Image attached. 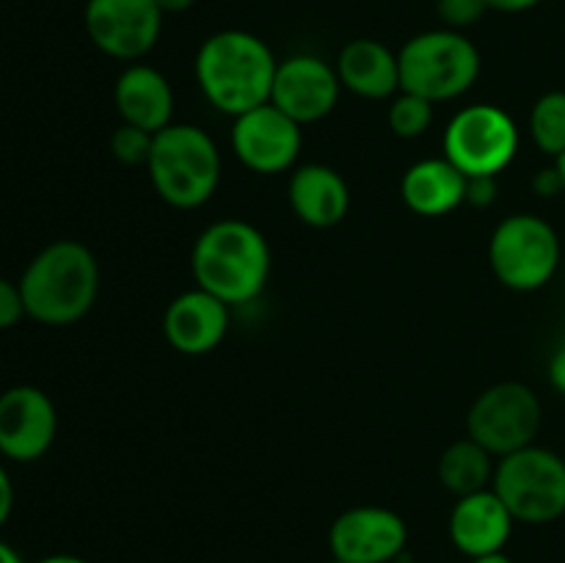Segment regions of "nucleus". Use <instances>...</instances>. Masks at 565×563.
Returning a JSON list of instances; mask_svg holds the SVG:
<instances>
[{"label":"nucleus","mask_w":565,"mask_h":563,"mask_svg":"<svg viewBox=\"0 0 565 563\" xmlns=\"http://www.w3.org/2000/svg\"><path fill=\"white\" fill-rule=\"evenodd\" d=\"M276 66L274 50L257 33L241 28H226L204 39L193 61L207 103L232 119L270 103Z\"/></svg>","instance_id":"obj_1"},{"label":"nucleus","mask_w":565,"mask_h":563,"mask_svg":"<svg viewBox=\"0 0 565 563\" xmlns=\"http://www.w3.org/2000/svg\"><path fill=\"white\" fill-rule=\"evenodd\" d=\"M17 285L28 318L44 326H72L97 301V257L81 241H55L28 263Z\"/></svg>","instance_id":"obj_2"},{"label":"nucleus","mask_w":565,"mask_h":563,"mask_svg":"<svg viewBox=\"0 0 565 563\" xmlns=\"http://www.w3.org/2000/svg\"><path fill=\"white\" fill-rule=\"evenodd\" d=\"M191 268L196 287L213 293L230 307L248 304L268 285L270 246L248 221L221 219L196 237Z\"/></svg>","instance_id":"obj_3"},{"label":"nucleus","mask_w":565,"mask_h":563,"mask_svg":"<svg viewBox=\"0 0 565 563\" xmlns=\"http://www.w3.org/2000/svg\"><path fill=\"white\" fill-rule=\"evenodd\" d=\"M147 171L166 204L177 210H196L218 191L221 152L202 127L171 121L166 130L154 132Z\"/></svg>","instance_id":"obj_4"},{"label":"nucleus","mask_w":565,"mask_h":563,"mask_svg":"<svg viewBox=\"0 0 565 563\" xmlns=\"http://www.w3.org/2000/svg\"><path fill=\"white\" fill-rule=\"evenodd\" d=\"M401 64V92L419 94L430 103H447L478 83L483 59L463 31L436 28L408 39L397 50Z\"/></svg>","instance_id":"obj_5"},{"label":"nucleus","mask_w":565,"mask_h":563,"mask_svg":"<svg viewBox=\"0 0 565 563\" xmlns=\"http://www.w3.org/2000/svg\"><path fill=\"white\" fill-rule=\"evenodd\" d=\"M491 489L516 522H555L565 513V458L539 445L522 447L497 461Z\"/></svg>","instance_id":"obj_6"},{"label":"nucleus","mask_w":565,"mask_h":563,"mask_svg":"<svg viewBox=\"0 0 565 563\" xmlns=\"http://www.w3.org/2000/svg\"><path fill=\"white\" fill-rule=\"evenodd\" d=\"M489 263L497 279L511 290H541L561 268V237L541 215L513 213L491 232Z\"/></svg>","instance_id":"obj_7"},{"label":"nucleus","mask_w":565,"mask_h":563,"mask_svg":"<svg viewBox=\"0 0 565 563\" xmlns=\"http://www.w3.org/2000/svg\"><path fill=\"white\" fill-rule=\"evenodd\" d=\"M516 152L519 127L500 105H467L445 127V158L467 177H500Z\"/></svg>","instance_id":"obj_8"},{"label":"nucleus","mask_w":565,"mask_h":563,"mask_svg":"<svg viewBox=\"0 0 565 563\" xmlns=\"http://www.w3.org/2000/svg\"><path fill=\"white\" fill-rule=\"evenodd\" d=\"M541 431V401L522 381H500L475 397L467 434L494 458L535 445Z\"/></svg>","instance_id":"obj_9"},{"label":"nucleus","mask_w":565,"mask_h":563,"mask_svg":"<svg viewBox=\"0 0 565 563\" xmlns=\"http://www.w3.org/2000/svg\"><path fill=\"white\" fill-rule=\"evenodd\" d=\"M158 0H86L83 25L99 53L116 61H141L163 31Z\"/></svg>","instance_id":"obj_10"},{"label":"nucleus","mask_w":565,"mask_h":563,"mask_svg":"<svg viewBox=\"0 0 565 563\" xmlns=\"http://www.w3.org/2000/svg\"><path fill=\"white\" fill-rule=\"evenodd\" d=\"M230 141L246 169L270 177L296 166L303 147V127L274 103H265L235 116Z\"/></svg>","instance_id":"obj_11"},{"label":"nucleus","mask_w":565,"mask_h":563,"mask_svg":"<svg viewBox=\"0 0 565 563\" xmlns=\"http://www.w3.org/2000/svg\"><path fill=\"white\" fill-rule=\"evenodd\" d=\"M408 524L384 506H353L329 528L331 557L342 563H392L403 557Z\"/></svg>","instance_id":"obj_12"},{"label":"nucleus","mask_w":565,"mask_h":563,"mask_svg":"<svg viewBox=\"0 0 565 563\" xmlns=\"http://www.w3.org/2000/svg\"><path fill=\"white\" fill-rule=\"evenodd\" d=\"M342 83L334 66L312 53H296L279 61L270 88V103L307 127L337 108Z\"/></svg>","instance_id":"obj_13"},{"label":"nucleus","mask_w":565,"mask_h":563,"mask_svg":"<svg viewBox=\"0 0 565 563\" xmlns=\"http://www.w3.org/2000/svg\"><path fill=\"white\" fill-rule=\"evenodd\" d=\"M58 412L39 386L17 384L0 395V456L11 461H36L53 447Z\"/></svg>","instance_id":"obj_14"},{"label":"nucleus","mask_w":565,"mask_h":563,"mask_svg":"<svg viewBox=\"0 0 565 563\" xmlns=\"http://www.w3.org/2000/svg\"><path fill=\"white\" fill-rule=\"evenodd\" d=\"M230 331V304L193 287L180 293L163 312L166 342L185 357H204L224 342Z\"/></svg>","instance_id":"obj_15"},{"label":"nucleus","mask_w":565,"mask_h":563,"mask_svg":"<svg viewBox=\"0 0 565 563\" xmlns=\"http://www.w3.org/2000/svg\"><path fill=\"white\" fill-rule=\"evenodd\" d=\"M513 524H516V519L508 511L505 502L497 497V491L483 489L458 497L450 511L447 533H450L452 546L472 561V557L505 550Z\"/></svg>","instance_id":"obj_16"},{"label":"nucleus","mask_w":565,"mask_h":563,"mask_svg":"<svg viewBox=\"0 0 565 563\" xmlns=\"http://www.w3.org/2000/svg\"><path fill=\"white\" fill-rule=\"evenodd\" d=\"M287 202L298 221L315 230L337 226L351 210V188L345 177L326 163L296 166L287 182Z\"/></svg>","instance_id":"obj_17"},{"label":"nucleus","mask_w":565,"mask_h":563,"mask_svg":"<svg viewBox=\"0 0 565 563\" xmlns=\"http://www.w3.org/2000/svg\"><path fill=\"white\" fill-rule=\"evenodd\" d=\"M114 103L125 125L141 127L147 132L166 130L174 119V88L169 77L138 61L116 77Z\"/></svg>","instance_id":"obj_18"},{"label":"nucleus","mask_w":565,"mask_h":563,"mask_svg":"<svg viewBox=\"0 0 565 563\" xmlns=\"http://www.w3.org/2000/svg\"><path fill=\"white\" fill-rule=\"evenodd\" d=\"M342 88L364 99H390L401 92L397 53L379 39H353L334 64Z\"/></svg>","instance_id":"obj_19"},{"label":"nucleus","mask_w":565,"mask_h":563,"mask_svg":"<svg viewBox=\"0 0 565 563\" xmlns=\"http://www.w3.org/2000/svg\"><path fill=\"white\" fill-rule=\"evenodd\" d=\"M467 174L447 158H425L406 169L401 180V196L412 213L439 219L463 204Z\"/></svg>","instance_id":"obj_20"},{"label":"nucleus","mask_w":565,"mask_h":563,"mask_svg":"<svg viewBox=\"0 0 565 563\" xmlns=\"http://www.w3.org/2000/svg\"><path fill=\"white\" fill-rule=\"evenodd\" d=\"M494 456L483 445L467 436L452 445L439 458V480L450 495L467 497L475 491L491 489L494 484Z\"/></svg>","instance_id":"obj_21"},{"label":"nucleus","mask_w":565,"mask_h":563,"mask_svg":"<svg viewBox=\"0 0 565 563\" xmlns=\"http://www.w3.org/2000/svg\"><path fill=\"white\" fill-rule=\"evenodd\" d=\"M530 138L550 158L565 152V92H546L530 110Z\"/></svg>","instance_id":"obj_22"},{"label":"nucleus","mask_w":565,"mask_h":563,"mask_svg":"<svg viewBox=\"0 0 565 563\" xmlns=\"http://www.w3.org/2000/svg\"><path fill=\"white\" fill-rule=\"evenodd\" d=\"M434 105L430 99L412 92H397L390 105V127L401 138H419L434 125Z\"/></svg>","instance_id":"obj_23"},{"label":"nucleus","mask_w":565,"mask_h":563,"mask_svg":"<svg viewBox=\"0 0 565 563\" xmlns=\"http://www.w3.org/2000/svg\"><path fill=\"white\" fill-rule=\"evenodd\" d=\"M152 141L154 132L121 121V127H116L110 136V155L125 166H147L149 155H152Z\"/></svg>","instance_id":"obj_24"},{"label":"nucleus","mask_w":565,"mask_h":563,"mask_svg":"<svg viewBox=\"0 0 565 563\" xmlns=\"http://www.w3.org/2000/svg\"><path fill=\"white\" fill-rule=\"evenodd\" d=\"M486 11H491L486 0H436V14L445 22V28H452V31L475 25L483 20Z\"/></svg>","instance_id":"obj_25"},{"label":"nucleus","mask_w":565,"mask_h":563,"mask_svg":"<svg viewBox=\"0 0 565 563\" xmlns=\"http://www.w3.org/2000/svg\"><path fill=\"white\" fill-rule=\"evenodd\" d=\"M25 318V301H22L20 285L0 276V331L11 329Z\"/></svg>","instance_id":"obj_26"},{"label":"nucleus","mask_w":565,"mask_h":563,"mask_svg":"<svg viewBox=\"0 0 565 563\" xmlns=\"http://www.w3.org/2000/svg\"><path fill=\"white\" fill-rule=\"evenodd\" d=\"M494 199H497V177H467L463 204H472V208H489Z\"/></svg>","instance_id":"obj_27"},{"label":"nucleus","mask_w":565,"mask_h":563,"mask_svg":"<svg viewBox=\"0 0 565 563\" xmlns=\"http://www.w3.org/2000/svg\"><path fill=\"white\" fill-rule=\"evenodd\" d=\"M533 185L541 196H555V193L565 191L563 177H561V171H557V166H552V169H541L539 174H535Z\"/></svg>","instance_id":"obj_28"},{"label":"nucleus","mask_w":565,"mask_h":563,"mask_svg":"<svg viewBox=\"0 0 565 563\" xmlns=\"http://www.w3.org/2000/svg\"><path fill=\"white\" fill-rule=\"evenodd\" d=\"M11 508H14V486H11V478L9 472H6V467L0 464V528L9 522Z\"/></svg>","instance_id":"obj_29"},{"label":"nucleus","mask_w":565,"mask_h":563,"mask_svg":"<svg viewBox=\"0 0 565 563\" xmlns=\"http://www.w3.org/2000/svg\"><path fill=\"white\" fill-rule=\"evenodd\" d=\"M550 384L565 395V346L557 348L550 359Z\"/></svg>","instance_id":"obj_30"},{"label":"nucleus","mask_w":565,"mask_h":563,"mask_svg":"<svg viewBox=\"0 0 565 563\" xmlns=\"http://www.w3.org/2000/svg\"><path fill=\"white\" fill-rule=\"evenodd\" d=\"M491 11H505V14H519V11H530L541 6L544 0H486Z\"/></svg>","instance_id":"obj_31"},{"label":"nucleus","mask_w":565,"mask_h":563,"mask_svg":"<svg viewBox=\"0 0 565 563\" xmlns=\"http://www.w3.org/2000/svg\"><path fill=\"white\" fill-rule=\"evenodd\" d=\"M193 3H196V0H158V6L163 14H182V11L191 9Z\"/></svg>","instance_id":"obj_32"},{"label":"nucleus","mask_w":565,"mask_h":563,"mask_svg":"<svg viewBox=\"0 0 565 563\" xmlns=\"http://www.w3.org/2000/svg\"><path fill=\"white\" fill-rule=\"evenodd\" d=\"M0 563H25V561H22V555L9 544V541L0 539Z\"/></svg>","instance_id":"obj_33"},{"label":"nucleus","mask_w":565,"mask_h":563,"mask_svg":"<svg viewBox=\"0 0 565 563\" xmlns=\"http://www.w3.org/2000/svg\"><path fill=\"white\" fill-rule=\"evenodd\" d=\"M36 563H88V561L81 555H66V552H58V555H47Z\"/></svg>","instance_id":"obj_34"},{"label":"nucleus","mask_w":565,"mask_h":563,"mask_svg":"<svg viewBox=\"0 0 565 563\" xmlns=\"http://www.w3.org/2000/svg\"><path fill=\"white\" fill-rule=\"evenodd\" d=\"M469 563H513V561L505 555V550H502V552H491V555H483V557H472Z\"/></svg>","instance_id":"obj_35"},{"label":"nucleus","mask_w":565,"mask_h":563,"mask_svg":"<svg viewBox=\"0 0 565 563\" xmlns=\"http://www.w3.org/2000/svg\"><path fill=\"white\" fill-rule=\"evenodd\" d=\"M555 166H557V171H561V177H563V188H565V152L561 155V158H555Z\"/></svg>","instance_id":"obj_36"},{"label":"nucleus","mask_w":565,"mask_h":563,"mask_svg":"<svg viewBox=\"0 0 565 563\" xmlns=\"http://www.w3.org/2000/svg\"><path fill=\"white\" fill-rule=\"evenodd\" d=\"M392 563H408V561H406V555H403V557H397V561H392Z\"/></svg>","instance_id":"obj_37"},{"label":"nucleus","mask_w":565,"mask_h":563,"mask_svg":"<svg viewBox=\"0 0 565 563\" xmlns=\"http://www.w3.org/2000/svg\"><path fill=\"white\" fill-rule=\"evenodd\" d=\"M329 563H342V561H337V557H331V561Z\"/></svg>","instance_id":"obj_38"}]
</instances>
